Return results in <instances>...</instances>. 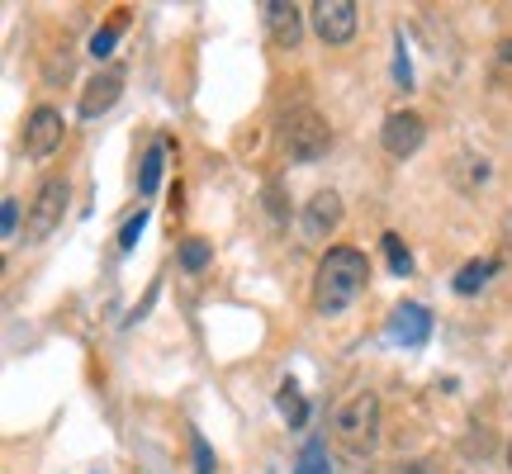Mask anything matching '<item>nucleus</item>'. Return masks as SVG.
<instances>
[{
    "mask_svg": "<svg viewBox=\"0 0 512 474\" xmlns=\"http://www.w3.org/2000/svg\"><path fill=\"white\" fill-rule=\"evenodd\" d=\"M280 147H285V157L299 166L323 162L332 147V124L313 110L309 100H299V105H290V110L280 114Z\"/></svg>",
    "mask_w": 512,
    "mask_h": 474,
    "instance_id": "nucleus-2",
    "label": "nucleus"
},
{
    "mask_svg": "<svg viewBox=\"0 0 512 474\" xmlns=\"http://www.w3.org/2000/svg\"><path fill=\"white\" fill-rule=\"evenodd\" d=\"M166 138H157V143L143 152V166H138V195L143 200H152L157 195V185H162V166H166Z\"/></svg>",
    "mask_w": 512,
    "mask_h": 474,
    "instance_id": "nucleus-12",
    "label": "nucleus"
},
{
    "mask_svg": "<svg viewBox=\"0 0 512 474\" xmlns=\"http://www.w3.org/2000/svg\"><path fill=\"white\" fill-rule=\"evenodd\" d=\"M0 237H5V242L19 237V200H10V195L0 200Z\"/></svg>",
    "mask_w": 512,
    "mask_h": 474,
    "instance_id": "nucleus-22",
    "label": "nucleus"
},
{
    "mask_svg": "<svg viewBox=\"0 0 512 474\" xmlns=\"http://www.w3.org/2000/svg\"><path fill=\"white\" fill-rule=\"evenodd\" d=\"M143 228H147V209H138V214L124 223V233H119V252H133L138 237H143Z\"/></svg>",
    "mask_w": 512,
    "mask_h": 474,
    "instance_id": "nucleus-23",
    "label": "nucleus"
},
{
    "mask_svg": "<svg viewBox=\"0 0 512 474\" xmlns=\"http://www.w3.org/2000/svg\"><path fill=\"white\" fill-rule=\"evenodd\" d=\"M380 143L389 157H413V152H422V143H427V119L413 110H394L389 119L380 124Z\"/></svg>",
    "mask_w": 512,
    "mask_h": 474,
    "instance_id": "nucleus-7",
    "label": "nucleus"
},
{
    "mask_svg": "<svg viewBox=\"0 0 512 474\" xmlns=\"http://www.w3.org/2000/svg\"><path fill=\"white\" fill-rule=\"evenodd\" d=\"M503 247H508V252H512V214H508V219H503Z\"/></svg>",
    "mask_w": 512,
    "mask_h": 474,
    "instance_id": "nucleus-25",
    "label": "nucleus"
},
{
    "mask_svg": "<svg viewBox=\"0 0 512 474\" xmlns=\"http://www.w3.org/2000/svg\"><path fill=\"white\" fill-rule=\"evenodd\" d=\"M384 337H389V342H399L403 351L427 347V337H432V313L408 299V304H399V309L389 313V323H384Z\"/></svg>",
    "mask_w": 512,
    "mask_h": 474,
    "instance_id": "nucleus-9",
    "label": "nucleus"
},
{
    "mask_svg": "<svg viewBox=\"0 0 512 474\" xmlns=\"http://www.w3.org/2000/svg\"><path fill=\"white\" fill-rule=\"evenodd\" d=\"M275 408H280V418L290 422V427H304V422H309V403H304V394H299V384H294V380L280 384Z\"/></svg>",
    "mask_w": 512,
    "mask_h": 474,
    "instance_id": "nucleus-14",
    "label": "nucleus"
},
{
    "mask_svg": "<svg viewBox=\"0 0 512 474\" xmlns=\"http://www.w3.org/2000/svg\"><path fill=\"white\" fill-rule=\"evenodd\" d=\"M332 441L347 451V456H370L380 446V399L361 389L351 394L337 413H332Z\"/></svg>",
    "mask_w": 512,
    "mask_h": 474,
    "instance_id": "nucleus-3",
    "label": "nucleus"
},
{
    "mask_svg": "<svg viewBox=\"0 0 512 474\" xmlns=\"http://www.w3.org/2000/svg\"><path fill=\"white\" fill-rule=\"evenodd\" d=\"M489 81L498 91H512V43H498L494 48V67H489Z\"/></svg>",
    "mask_w": 512,
    "mask_h": 474,
    "instance_id": "nucleus-18",
    "label": "nucleus"
},
{
    "mask_svg": "<svg viewBox=\"0 0 512 474\" xmlns=\"http://www.w3.org/2000/svg\"><path fill=\"white\" fill-rule=\"evenodd\" d=\"M342 195L337 190H313L309 200H304V214H299V228H304V237L309 242H323V237H332L337 228H342Z\"/></svg>",
    "mask_w": 512,
    "mask_h": 474,
    "instance_id": "nucleus-8",
    "label": "nucleus"
},
{
    "mask_svg": "<svg viewBox=\"0 0 512 474\" xmlns=\"http://www.w3.org/2000/svg\"><path fill=\"white\" fill-rule=\"evenodd\" d=\"M309 19H313V34L323 38L328 48H347L356 38V24H361V5L356 0H313Z\"/></svg>",
    "mask_w": 512,
    "mask_h": 474,
    "instance_id": "nucleus-6",
    "label": "nucleus"
},
{
    "mask_svg": "<svg viewBox=\"0 0 512 474\" xmlns=\"http://www.w3.org/2000/svg\"><path fill=\"white\" fill-rule=\"evenodd\" d=\"M181 266L185 271H204L209 266V242L204 237H185L181 242Z\"/></svg>",
    "mask_w": 512,
    "mask_h": 474,
    "instance_id": "nucleus-19",
    "label": "nucleus"
},
{
    "mask_svg": "<svg viewBox=\"0 0 512 474\" xmlns=\"http://www.w3.org/2000/svg\"><path fill=\"white\" fill-rule=\"evenodd\" d=\"M384 474H460V470L441 456H422V460H399V465H389Z\"/></svg>",
    "mask_w": 512,
    "mask_h": 474,
    "instance_id": "nucleus-16",
    "label": "nucleus"
},
{
    "mask_svg": "<svg viewBox=\"0 0 512 474\" xmlns=\"http://www.w3.org/2000/svg\"><path fill=\"white\" fill-rule=\"evenodd\" d=\"M380 247H384V261H389V271H394V275H413V256H408V247H403L399 233H384Z\"/></svg>",
    "mask_w": 512,
    "mask_h": 474,
    "instance_id": "nucleus-17",
    "label": "nucleus"
},
{
    "mask_svg": "<svg viewBox=\"0 0 512 474\" xmlns=\"http://www.w3.org/2000/svg\"><path fill=\"white\" fill-rule=\"evenodd\" d=\"M394 86L399 91H413V67H408V43H403V34H394Z\"/></svg>",
    "mask_w": 512,
    "mask_h": 474,
    "instance_id": "nucleus-20",
    "label": "nucleus"
},
{
    "mask_svg": "<svg viewBox=\"0 0 512 474\" xmlns=\"http://www.w3.org/2000/svg\"><path fill=\"white\" fill-rule=\"evenodd\" d=\"M323 456H328V446H323V441H309V446H304V456H299V470H294V474H328Z\"/></svg>",
    "mask_w": 512,
    "mask_h": 474,
    "instance_id": "nucleus-21",
    "label": "nucleus"
},
{
    "mask_svg": "<svg viewBox=\"0 0 512 474\" xmlns=\"http://www.w3.org/2000/svg\"><path fill=\"white\" fill-rule=\"evenodd\" d=\"M124 24H128V10H119V15H114L105 29H95V34H91V57H95V62L114 53V38L124 34Z\"/></svg>",
    "mask_w": 512,
    "mask_h": 474,
    "instance_id": "nucleus-15",
    "label": "nucleus"
},
{
    "mask_svg": "<svg viewBox=\"0 0 512 474\" xmlns=\"http://www.w3.org/2000/svg\"><path fill=\"white\" fill-rule=\"evenodd\" d=\"M190 451H195V474H214V451L200 432H190Z\"/></svg>",
    "mask_w": 512,
    "mask_h": 474,
    "instance_id": "nucleus-24",
    "label": "nucleus"
},
{
    "mask_svg": "<svg viewBox=\"0 0 512 474\" xmlns=\"http://www.w3.org/2000/svg\"><path fill=\"white\" fill-rule=\"evenodd\" d=\"M124 95V72L110 67V72H95L86 95H81V119H100L105 110H114V100Z\"/></svg>",
    "mask_w": 512,
    "mask_h": 474,
    "instance_id": "nucleus-11",
    "label": "nucleus"
},
{
    "mask_svg": "<svg viewBox=\"0 0 512 474\" xmlns=\"http://www.w3.org/2000/svg\"><path fill=\"white\" fill-rule=\"evenodd\" d=\"M370 285V261L361 247H328L313 271V309L323 318L347 313Z\"/></svg>",
    "mask_w": 512,
    "mask_h": 474,
    "instance_id": "nucleus-1",
    "label": "nucleus"
},
{
    "mask_svg": "<svg viewBox=\"0 0 512 474\" xmlns=\"http://www.w3.org/2000/svg\"><path fill=\"white\" fill-rule=\"evenodd\" d=\"M494 271H498V256H475V261H465V266H460V275L451 280V290L475 294V290H484V285L494 280Z\"/></svg>",
    "mask_w": 512,
    "mask_h": 474,
    "instance_id": "nucleus-13",
    "label": "nucleus"
},
{
    "mask_svg": "<svg viewBox=\"0 0 512 474\" xmlns=\"http://www.w3.org/2000/svg\"><path fill=\"white\" fill-rule=\"evenodd\" d=\"M67 200H72L67 176H48L38 185L34 200H29V214H24V242H48L67 219Z\"/></svg>",
    "mask_w": 512,
    "mask_h": 474,
    "instance_id": "nucleus-4",
    "label": "nucleus"
},
{
    "mask_svg": "<svg viewBox=\"0 0 512 474\" xmlns=\"http://www.w3.org/2000/svg\"><path fill=\"white\" fill-rule=\"evenodd\" d=\"M62 133H67V119L53 105H34L29 119H24V133H19V147L29 162H48L57 147H62Z\"/></svg>",
    "mask_w": 512,
    "mask_h": 474,
    "instance_id": "nucleus-5",
    "label": "nucleus"
},
{
    "mask_svg": "<svg viewBox=\"0 0 512 474\" xmlns=\"http://www.w3.org/2000/svg\"><path fill=\"white\" fill-rule=\"evenodd\" d=\"M261 19H266V34H271L275 48H299L304 10H299L294 0H266V5H261Z\"/></svg>",
    "mask_w": 512,
    "mask_h": 474,
    "instance_id": "nucleus-10",
    "label": "nucleus"
},
{
    "mask_svg": "<svg viewBox=\"0 0 512 474\" xmlns=\"http://www.w3.org/2000/svg\"><path fill=\"white\" fill-rule=\"evenodd\" d=\"M508 470H512V441H508Z\"/></svg>",
    "mask_w": 512,
    "mask_h": 474,
    "instance_id": "nucleus-26",
    "label": "nucleus"
}]
</instances>
